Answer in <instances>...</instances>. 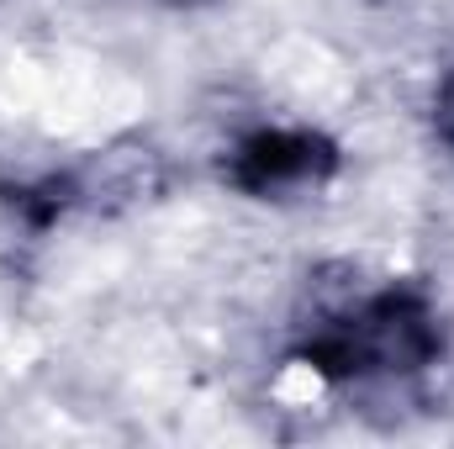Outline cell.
Returning a JSON list of instances; mask_svg holds the SVG:
<instances>
[{
  "mask_svg": "<svg viewBox=\"0 0 454 449\" xmlns=\"http://www.w3.org/2000/svg\"><path fill=\"white\" fill-rule=\"evenodd\" d=\"M439 349L444 328L434 302L412 286H386L359 296L354 307L328 312L307 334L301 359L328 381H391L428 370Z\"/></svg>",
  "mask_w": 454,
  "mask_h": 449,
  "instance_id": "cell-1",
  "label": "cell"
},
{
  "mask_svg": "<svg viewBox=\"0 0 454 449\" xmlns=\"http://www.w3.org/2000/svg\"><path fill=\"white\" fill-rule=\"evenodd\" d=\"M339 164V148L323 138V132H307V127H264L254 138H243L227 159V180L243 191V196H259V201H286V196H301L312 185H323Z\"/></svg>",
  "mask_w": 454,
  "mask_h": 449,
  "instance_id": "cell-2",
  "label": "cell"
},
{
  "mask_svg": "<svg viewBox=\"0 0 454 449\" xmlns=\"http://www.w3.org/2000/svg\"><path fill=\"white\" fill-rule=\"evenodd\" d=\"M439 138H444V148L454 154V80L444 85V96H439Z\"/></svg>",
  "mask_w": 454,
  "mask_h": 449,
  "instance_id": "cell-3",
  "label": "cell"
}]
</instances>
